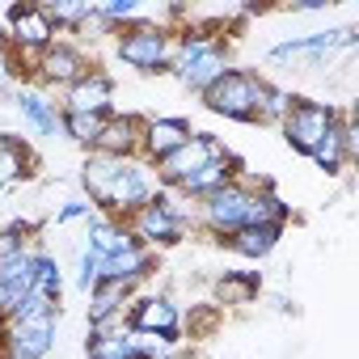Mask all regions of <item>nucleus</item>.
Returning a JSON list of instances; mask_svg holds the SVG:
<instances>
[{"instance_id": "39448f33", "label": "nucleus", "mask_w": 359, "mask_h": 359, "mask_svg": "<svg viewBox=\"0 0 359 359\" xmlns=\"http://www.w3.org/2000/svg\"><path fill=\"white\" fill-rule=\"evenodd\" d=\"M262 182V177H233L229 187H220L216 195L199 199V224L212 233V237H233L237 229H245V208H250V191Z\"/></svg>"}, {"instance_id": "423d86ee", "label": "nucleus", "mask_w": 359, "mask_h": 359, "mask_svg": "<svg viewBox=\"0 0 359 359\" xmlns=\"http://www.w3.org/2000/svg\"><path fill=\"white\" fill-rule=\"evenodd\" d=\"M156 191H161V187H156L152 165H148V161H140V156H127V161L118 165V173H114V182H110V195H106L102 216L127 220V216H135V212L156 195Z\"/></svg>"}, {"instance_id": "2eb2a0df", "label": "nucleus", "mask_w": 359, "mask_h": 359, "mask_svg": "<svg viewBox=\"0 0 359 359\" xmlns=\"http://www.w3.org/2000/svg\"><path fill=\"white\" fill-rule=\"evenodd\" d=\"M191 135H195V127H191L187 118H177V114H165V118H144V135H140V161L156 165V161H165L173 148H182Z\"/></svg>"}, {"instance_id": "9d476101", "label": "nucleus", "mask_w": 359, "mask_h": 359, "mask_svg": "<svg viewBox=\"0 0 359 359\" xmlns=\"http://www.w3.org/2000/svg\"><path fill=\"white\" fill-rule=\"evenodd\" d=\"M220 152H224V144H220L216 135H199V131H195L182 148H173L165 161H156V165H152L156 187H161V191H177V187H182L187 177L195 173V169H203V165H208L212 156H220Z\"/></svg>"}, {"instance_id": "6ab92c4d", "label": "nucleus", "mask_w": 359, "mask_h": 359, "mask_svg": "<svg viewBox=\"0 0 359 359\" xmlns=\"http://www.w3.org/2000/svg\"><path fill=\"white\" fill-rule=\"evenodd\" d=\"M85 296H89V330H97V325H106L110 317H123V313H127L135 287H131V283H118V279H97Z\"/></svg>"}, {"instance_id": "412c9836", "label": "nucleus", "mask_w": 359, "mask_h": 359, "mask_svg": "<svg viewBox=\"0 0 359 359\" xmlns=\"http://www.w3.org/2000/svg\"><path fill=\"white\" fill-rule=\"evenodd\" d=\"M34 169V156H30V148L18 140V135H5L0 131V191H9V187H18L22 177Z\"/></svg>"}, {"instance_id": "f03ea898", "label": "nucleus", "mask_w": 359, "mask_h": 359, "mask_svg": "<svg viewBox=\"0 0 359 359\" xmlns=\"http://www.w3.org/2000/svg\"><path fill=\"white\" fill-rule=\"evenodd\" d=\"M173 39H177V30H169L165 22H156V18L144 13L140 22L114 30L110 51H114L118 64H127V68H135V72H144V76H156V72H169Z\"/></svg>"}, {"instance_id": "a211bd4d", "label": "nucleus", "mask_w": 359, "mask_h": 359, "mask_svg": "<svg viewBox=\"0 0 359 359\" xmlns=\"http://www.w3.org/2000/svg\"><path fill=\"white\" fill-rule=\"evenodd\" d=\"M233 177H241V165H237V156L224 148V152H220V156H212L203 169H195V173H191V177H187V182L177 187V191H182L187 199H195V203H199V199L216 195L220 187H229Z\"/></svg>"}, {"instance_id": "aec40b11", "label": "nucleus", "mask_w": 359, "mask_h": 359, "mask_svg": "<svg viewBox=\"0 0 359 359\" xmlns=\"http://www.w3.org/2000/svg\"><path fill=\"white\" fill-rule=\"evenodd\" d=\"M13 106H18V114L34 127V135H55V131H60V110H55V102H47L43 89H18Z\"/></svg>"}, {"instance_id": "9b49d317", "label": "nucleus", "mask_w": 359, "mask_h": 359, "mask_svg": "<svg viewBox=\"0 0 359 359\" xmlns=\"http://www.w3.org/2000/svg\"><path fill=\"white\" fill-rule=\"evenodd\" d=\"M89 68H97V64H89V55L76 47V43H68V39H55L39 60H34V68H30V76H34V85H43V89H68V85H76Z\"/></svg>"}, {"instance_id": "f8f14e48", "label": "nucleus", "mask_w": 359, "mask_h": 359, "mask_svg": "<svg viewBox=\"0 0 359 359\" xmlns=\"http://www.w3.org/2000/svg\"><path fill=\"white\" fill-rule=\"evenodd\" d=\"M342 47H355V26H338V30H317V34H304V39H287L279 47H271V60L275 64H309L317 68L325 55L342 51Z\"/></svg>"}, {"instance_id": "bb28decb", "label": "nucleus", "mask_w": 359, "mask_h": 359, "mask_svg": "<svg viewBox=\"0 0 359 359\" xmlns=\"http://www.w3.org/2000/svg\"><path fill=\"white\" fill-rule=\"evenodd\" d=\"M287 106H292V93H287V89H279V85H266V102H262V123H283Z\"/></svg>"}, {"instance_id": "5701e85b", "label": "nucleus", "mask_w": 359, "mask_h": 359, "mask_svg": "<svg viewBox=\"0 0 359 359\" xmlns=\"http://www.w3.org/2000/svg\"><path fill=\"white\" fill-rule=\"evenodd\" d=\"M279 237H283V229H237L233 237H224V245L237 258H266L279 245Z\"/></svg>"}, {"instance_id": "f257e3e1", "label": "nucleus", "mask_w": 359, "mask_h": 359, "mask_svg": "<svg viewBox=\"0 0 359 359\" xmlns=\"http://www.w3.org/2000/svg\"><path fill=\"white\" fill-rule=\"evenodd\" d=\"M229 68H233V39H224V30H195L191 26L173 39L169 72L177 76L182 89L203 97Z\"/></svg>"}, {"instance_id": "a878e982", "label": "nucleus", "mask_w": 359, "mask_h": 359, "mask_svg": "<svg viewBox=\"0 0 359 359\" xmlns=\"http://www.w3.org/2000/svg\"><path fill=\"white\" fill-rule=\"evenodd\" d=\"M72 34H81V43H106V39H114V26L97 13V5H93V13L72 30Z\"/></svg>"}, {"instance_id": "1a4fd4ad", "label": "nucleus", "mask_w": 359, "mask_h": 359, "mask_svg": "<svg viewBox=\"0 0 359 359\" xmlns=\"http://www.w3.org/2000/svg\"><path fill=\"white\" fill-rule=\"evenodd\" d=\"M127 330L161 338L169 351L182 342V313L169 296H131L127 304Z\"/></svg>"}, {"instance_id": "20e7f679", "label": "nucleus", "mask_w": 359, "mask_h": 359, "mask_svg": "<svg viewBox=\"0 0 359 359\" xmlns=\"http://www.w3.org/2000/svg\"><path fill=\"white\" fill-rule=\"evenodd\" d=\"M266 85L262 76L245 72V68H229L208 93H203V106L212 114H224L233 123H262V102H266Z\"/></svg>"}, {"instance_id": "0eeeda50", "label": "nucleus", "mask_w": 359, "mask_h": 359, "mask_svg": "<svg viewBox=\"0 0 359 359\" xmlns=\"http://www.w3.org/2000/svg\"><path fill=\"white\" fill-rule=\"evenodd\" d=\"M0 43L22 60V68H34V60L55 43V26L43 13V5H13L9 9V30Z\"/></svg>"}, {"instance_id": "f3484780", "label": "nucleus", "mask_w": 359, "mask_h": 359, "mask_svg": "<svg viewBox=\"0 0 359 359\" xmlns=\"http://www.w3.org/2000/svg\"><path fill=\"white\" fill-rule=\"evenodd\" d=\"M140 135H144V118H135V114H110L106 127H102V135H97V144L89 152L127 161V156H140Z\"/></svg>"}, {"instance_id": "393cba45", "label": "nucleus", "mask_w": 359, "mask_h": 359, "mask_svg": "<svg viewBox=\"0 0 359 359\" xmlns=\"http://www.w3.org/2000/svg\"><path fill=\"white\" fill-rule=\"evenodd\" d=\"M34 292L60 304V296H64V266H60V258L34 254Z\"/></svg>"}, {"instance_id": "6e6552de", "label": "nucleus", "mask_w": 359, "mask_h": 359, "mask_svg": "<svg viewBox=\"0 0 359 359\" xmlns=\"http://www.w3.org/2000/svg\"><path fill=\"white\" fill-rule=\"evenodd\" d=\"M338 123V110L330 106V102H313V97H292V106H287V114H283V140H287V148H296V152H313L321 140H325V131Z\"/></svg>"}, {"instance_id": "4468645a", "label": "nucleus", "mask_w": 359, "mask_h": 359, "mask_svg": "<svg viewBox=\"0 0 359 359\" xmlns=\"http://www.w3.org/2000/svg\"><path fill=\"white\" fill-rule=\"evenodd\" d=\"M355 152H359L355 118H351V114H338V123L325 131V140H321L309 156H313V165H317V169H325L330 177H338V173H346V165L355 161Z\"/></svg>"}, {"instance_id": "dca6fc26", "label": "nucleus", "mask_w": 359, "mask_h": 359, "mask_svg": "<svg viewBox=\"0 0 359 359\" xmlns=\"http://www.w3.org/2000/svg\"><path fill=\"white\" fill-rule=\"evenodd\" d=\"M93 271H97V279H118V283H131V287H140L152 271H156V250H148V245H131V250H123V254H114V258H93Z\"/></svg>"}, {"instance_id": "7ed1b4c3", "label": "nucleus", "mask_w": 359, "mask_h": 359, "mask_svg": "<svg viewBox=\"0 0 359 359\" xmlns=\"http://www.w3.org/2000/svg\"><path fill=\"white\" fill-rule=\"evenodd\" d=\"M123 224L131 229V237H135L140 245H148V250H169V245H177V241L191 233L195 216H191V208H177L165 191H156V195H152L135 216H127Z\"/></svg>"}, {"instance_id": "cd10ccee", "label": "nucleus", "mask_w": 359, "mask_h": 359, "mask_svg": "<svg viewBox=\"0 0 359 359\" xmlns=\"http://www.w3.org/2000/svg\"><path fill=\"white\" fill-rule=\"evenodd\" d=\"M93 216V203L89 199H68L60 212H55V224H72V220H89Z\"/></svg>"}, {"instance_id": "b1692460", "label": "nucleus", "mask_w": 359, "mask_h": 359, "mask_svg": "<svg viewBox=\"0 0 359 359\" xmlns=\"http://www.w3.org/2000/svg\"><path fill=\"white\" fill-rule=\"evenodd\" d=\"M110 114H60V135H68L81 148H93Z\"/></svg>"}, {"instance_id": "ddd939ff", "label": "nucleus", "mask_w": 359, "mask_h": 359, "mask_svg": "<svg viewBox=\"0 0 359 359\" xmlns=\"http://www.w3.org/2000/svg\"><path fill=\"white\" fill-rule=\"evenodd\" d=\"M60 114H114V81L102 68H89L76 85L64 89Z\"/></svg>"}, {"instance_id": "4be33fe9", "label": "nucleus", "mask_w": 359, "mask_h": 359, "mask_svg": "<svg viewBox=\"0 0 359 359\" xmlns=\"http://www.w3.org/2000/svg\"><path fill=\"white\" fill-rule=\"evenodd\" d=\"M262 292V279L254 271H224L216 279V304H229V309H241V304H254Z\"/></svg>"}]
</instances>
